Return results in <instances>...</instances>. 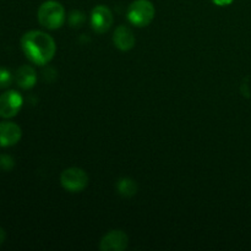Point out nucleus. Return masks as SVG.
<instances>
[{"label": "nucleus", "mask_w": 251, "mask_h": 251, "mask_svg": "<svg viewBox=\"0 0 251 251\" xmlns=\"http://www.w3.org/2000/svg\"><path fill=\"white\" fill-rule=\"evenodd\" d=\"M21 48L31 63L36 65H46L55 55L56 44L46 32L32 29L22 36Z\"/></svg>", "instance_id": "1"}, {"label": "nucleus", "mask_w": 251, "mask_h": 251, "mask_svg": "<svg viewBox=\"0 0 251 251\" xmlns=\"http://www.w3.org/2000/svg\"><path fill=\"white\" fill-rule=\"evenodd\" d=\"M65 9L60 2L55 0L44 1L37 12L39 25L51 31L60 28L65 22Z\"/></svg>", "instance_id": "2"}, {"label": "nucleus", "mask_w": 251, "mask_h": 251, "mask_svg": "<svg viewBox=\"0 0 251 251\" xmlns=\"http://www.w3.org/2000/svg\"><path fill=\"white\" fill-rule=\"evenodd\" d=\"M156 9L150 0H135L127 7L130 24L137 27H146L153 21Z\"/></svg>", "instance_id": "3"}, {"label": "nucleus", "mask_w": 251, "mask_h": 251, "mask_svg": "<svg viewBox=\"0 0 251 251\" xmlns=\"http://www.w3.org/2000/svg\"><path fill=\"white\" fill-rule=\"evenodd\" d=\"M60 183L70 193H80L88 185V176L83 169L71 167L65 169L60 176Z\"/></svg>", "instance_id": "4"}, {"label": "nucleus", "mask_w": 251, "mask_h": 251, "mask_svg": "<svg viewBox=\"0 0 251 251\" xmlns=\"http://www.w3.org/2000/svg\"><path fill=\"white\" fill-rule=\"evenodd\" d=\"M24 100L17 91L10 90L0 95V117L10 119L19 114L21 110Z\"/></svg>", "instance_id": "5"}, {"label": "nucleus", "mask_w": 251, "mask_h": 251, "mask_svg": "<svg viewBox=\"0 0 251 251\" xmlns=\"http://www.w3.org/2000/svg\"><path fill=\"white\" fill-rule=\"evenodd\" d=\"M113 14L105 5H97L91 12V26L96 33H105L113 25Z\"/></svg>", "instance_id": "6"}, {"label": "nucleus", "mask_w": 251, "mask_h": 251, "mask_svg": "<svg viewBox=\"0 0 251 251\" xmlns=\"http://www.w3.org/2000/svg\"><path fill=\"white\" fill-rule=\"evenodd\" d=\"M129 237L126 233L120 229H114L108 232L100 239V249L102 251H123L127 248Z\"/></svg>", "instance_id": "7"}, {"label": "nucleus", "mask_w": 251, "mask_h": 251, "mask_svg": "<svg viewBox=\"0 0 251 251\" xmlns=\"http://www.w3.org/2000/svg\"><path fill=\"white\" fill-rule=\"evenodd\" d=\"M22 130L11 122L0 123V147H11L21 140Z\"/></svg>", "instance_id": "8"}, {"label": "nucleus", "mask_w": 251, "mask_h": 251, "mask_svg": "<svg viewBox=\"0 0 251 251\" xmlns=\"http://www.w3.org/2000/svg\"><path fill=\"white\" fill-rule=\"evenodd\" d=\"M113 43H114V46L119 50L127 51L134 48L135 43H136V38H135L134 32L129 27L122 25V26L117 27V29L114 31V34H113Z\"/></svg>", "instance_id": "9"}, {"label": "nucleus", "mask_w": 251, "mask_h": 251, "mask_svg": "<svg viewBox=\"0 0 251 251\" xmlns=\"http://www.w3.org/2000/svg\"><path fill=\"white\" fill-rule=\"evenodd\" d=\"M14 80L22 90H31L37 82V73L32 66L22 65L15 73Z\"/></svg>", "instance_id": "10"}, {"label": "nucleus", "mask_w": 251, "mask_h": 251, "mask_svg": "<svg viewBox=\"0 0 251 251\" xmlns=\"http://www.w3.org/2000/svg\"><path fill=\"white\" fill-rule=\"evenodd\" d=\"M118 193L124 198H132L137 193L136 181L130 178H122L117 184Z\"/></svg>", "instance_id": "11"}, {"label": "nucleus", "mask_w": 251, "mask_h": 251, "mask_svg": "<svg viewBox=\"0 0 251 251\" xmlns=\"http://www.w3.org/2000/svg\"><path fill=\"white\" fill-rule=\"evenodd\" d=\"M86 21V16L83 12L78 11V10H74L69 16V22L73 27H81Z\"/></svg>", "instance_id": "12"}, {"label": "nucleus", "mask_w": 251, "mask_h": 251, "mask_svg": "<svg viewBox=\"0 0 251 251\" xmlns=\"http://www.w3.org/2000/svg\"><path fill=\"white\" fill-rule=\"evenodd\" d=\"M12 80H14V77H12L11 73L7 69L0 68V88L10 87Z\"/></svg>", "instance_id": "13"}, {"label": "nucleus", "mask_w": 251, "mask_h": 251, "mask_svg": "<svg viewBox=\"0 0 251 251\" xmlns=\"http://www.w3.org/2000/svg\"><path fill=\"white\" fill-rule=\"evenodd\" d=\"M15 167V161L9 154H0V169L2 171H11Z\"/></svg>", "instance_id": "14"}, {"label": "nucleus", "mask_w": 251, "mask_h": 251, "mask_svg": "<svg viewBox=\"0 0 251 251\" xmlns=\"http://www.w3.org/2000/svg\"><path fill=\"white\" fill-rule=\"evenodd\" d=\"M211 1L215 5H217V6H227V5L232 4L234 0H211Z\"/></svg>", "instance_id": "15"}, {"label": "nucleus", "mask_w": 251, "mask_h": 251, "mask_svg": "<svg viewBox=\"0 0 251 251\" xmlns=\"http://www.w3.org/2000/svg\"><path fill=\"white\" fill-rule=\"evenodd\" d=\"M5 238H6V233H5V230L0 227V247H1L2 243L5 242Z\"/></svg>", "instance_id": "16"}]
</instances>
